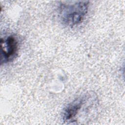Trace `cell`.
<instances>
[{"instance_id": "obj_1", "label": "cell", "mask_w": 125, "mask_h": 125, "mask_svg": "<svg viewBox=\"0 0 125 125\" xmlns=\"http://www.w3.org/2000/svg\"><path fill=\"white\" fill-rule=\"evenodd\" d=\"M98 107L97 95L94 93H85L65 106L62 113V120L66 124H85L95 117Z\"/></svg>"}, {"instance_id": "obj_2", "label": "cell", "mask_w": 125, "mask_h": 125, "mask_svg": "<svg viewBox=\"0 0 125 125\" xmlns=\"http://www.w3.org/2000/svg\"><path fill=\"white\" fill-rule=\"evenodd\" d=\"M89 1L86 0L66 2L60 4L59 17L65 25L73 27L80 24L88 10Z\"/></svg>"}, {"instance_id": "obj_3", "label": "cell", "mask_w": 125, "mask_h": 125, "mask_svg": "<svg viewBox=\"0 0 125 125\" xmlns=\"http://www.w3.org/2000/svg\"><path fill=\"white\" fill-rule=\"evenodd\" d=\"M19 42L15 35L11 34L0 40V62L12 61L18 54Z\"/></svg>"}]
</instances>
